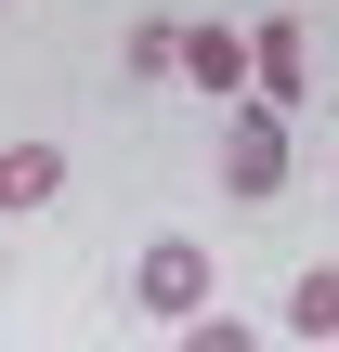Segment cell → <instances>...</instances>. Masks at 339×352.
Returning a JSON list of instances; mask_svg holds the SVG:
<instances>
[{"instance_id": "5", "label": "cell", "mask_w": 339, "mask_h": 352, "mask_svg": "<svg viewBox=\"0 0 339 352\" xmlns=\"http://www.w3.org/2000/svg\"><path fill=\"white\" fill-rule=\"evenodd\" d=\"M52 196H65V157L52 144H13L0 157V209H52Z\"/></svg>"}, {"instance_id": "1", "label": "cell", "mask_w": 339, "mask_h": 352, "mask_svg": "<svg viewBox=\"0 0 339 352\" xmlns=\"http://www.w3.org/2000/svg\"><path fill=\"white\" fill-rule=\"evenodd\" d=\"M131 287H144V314H170V327H196V314H209V248H196V235H157Z\"/></svg>"}, {"instance_id": "4", "label": "cell", "mask_w": 339, "mask_h": 352, "mask_svg": "<svg viewBox=\"0 0 339 352\" xmlns=\"http://www.w3.org/2000/svg\"><path fill=\"white\" fill-rule=\"evenodd\" d=\"M183 78L196 91H248V26H183Z\"/></svg>"}, {"instance_id": "3", "label": "cell", "mask_w": 339, "mask_h": 352, "mask_svg": "<svg viewBox=\"0 0 339 352\" xmlns=\"http://www.w3.org/2000/svg\"><path fill=\"white\" fill-rule=\"evenodd\" d=\"M248 91H261V104H300V91H314V52H300V26H287V13H274V26H248Z\"/></svg>"}, {"instance_id": "6", "label": "cell", "mask_w": 339, "mask_h": 352, "mask_svg": "<svg viewBox=\"0 0 339 352\" xmlns=\"http://www.w3.org/2000/svg\"><path fill=\"white\" fill-rule=\"evenodd\" d=\"M287 340H339V261H314L287 287Z\"/></svg>"}, {"instance_id": "2", "label": "cell", "mask_w": 339, "mask_h": 352, "mask_svg": "<svg viewBox=\"0 0 339 352\" xmlns=\"http://www.w3.org/2000/svg\"><path fill=\"white\" fill-rule=\"evenodd\" d=\"M222 183H235V196H287V104H248V118H235Z\"/></svg>"}]
</instances>
